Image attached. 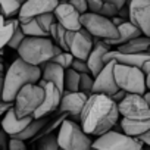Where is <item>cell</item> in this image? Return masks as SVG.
<instances>
[{
  "mask_svg": "<svg viewBox=\"0 0 150 150\" xmlns=\"http://www.w3.org/2000/svg\"><path fill=\"white\" fill-rule=\"evenodd\" d=\"M119 119L118 105L105 94H96L93 93L88 96L84 109L81 112L80 124L86 134L90 137H99L116 125Z\"/></svg>",
  "mask_w": 150,
  "mask_h": 150,
  "instance_id": "6da1fadb",
  "label": "cell"
},
{
  "mask_svg": "<svg viewBox=\"0 0 150 150\" xmlns=\"http://www.w3.org/2000/svg\"><path fill=\"white\" fill-rule=\"evenodd\" d=\"M41 78V68L30 65L22 59H15L3 77L2 100L13 102L18 91L27 84H37Z\"/></svg>",
  "mask_w": 150,
  "mask_h": 150,
  "instance_id": "7a4b0ae2",
  "label": "cell"
},
{
  "mask_svg": "<svg viewBox=\"0 0 150 150\" xmlns=\"http://www.w3.org/2000/svg\"><path fill=\"white\" fill-rule=\"evenodd\" d=\"M16 52L19 54V59H22L24 62L34 66H41L50 62L63 50L56 46L49 37H25Z\"/></svg>",
  "mask_w": 150,
  "mask_h": 150,
  "instance_id": "3957f363",
  "label": "cell"
},
{
  "mask_svg": "<svg viewBox=\"0 0 150 150\" xmlns=\"http://www.w3.org/2000/svg\"><path fill=\"white\" fill-rule=\"evenodd\" d=\"M59 149L62 150H91L93 138L86 134L78 122L63 119L56 134Z\"/></svg>",
  "mask_w": 150,
  "mask_h": 150,
  "instance_id": "277c9868",
  "label": "cell"
},
{
  "mask_svg": "<svg viewBox=\"0 0 150 150\" xmlns=\"http://www.w3.org/2000/svg\"><path fill=\"white\" fill-rule=\"evenodd\" d=\"M113 78L119 90H124L128 94H143L146 88V77L140 68L115 63Z\"/></svg>",
  "mask_w": 150,
  "mask_h": 150,
  "instance_id": "5b68a950",
  "label": "cell"
},
{
  "mask_svg": "<svg viewBox=\"0 0 150 150\" xmlns=\"http://www.w3.org/2000/svg\"><path fill=\"white\" fill-rule=\"evenodd\" d=\"M44 100V90L38 84H27L24 86L15 100H13V110L18 118L33 116L34 112L40 108Z\"/></svg>",
  "mask_w": 150,
  "mask_h": 150,
  "instance_id": "8992f818",
  "label": "cell"
},
{
  "mask_svg": "<svg viewBox=\"0 0 150 150\" xmlns=\"http://www.w3.org/2000/svg\"><path fill=\"white\" fill-rule=\"evenodd\" d=\"M81 27L93 37L102 41L115 40L118 37V28L112 22V19L105 18L99 13L87 12L81 15Z\"/></svg>",
  "mask_w": 150,
  "mask_h": 150,
  "instance_id": "52a82bcc",
  "label": "cell"
},
{
  "mask_svg": "<svg viewBox=\"0 0 150 150\" xmlns=\"http://www.w3.org/2000/svg\"><path fill=\"white\" fill-rule=\"evenodd\" d=\"M93 149L96 150H143V144L121 131L110 129L96 140H93Z\"/></svg>",
  "mask_w": 150,
  "mask_h": 150,
  "instance_id": "ba28073f",
  "label": "cell"
},
{
  "mask_svg": "<svg viewBox=\"0 0 150 150\" xmlns=\"http://www.w3.org/2000/svg\"><path fill=\"white\" fill-rule=\"evenodd\" d=\"M119 116L131 121L150 119V108L141 97V94H127L118 103Z\"/></svg>",
  "mask_w": 150,
  "mask_h": 150,
  "instance_id": "9c48e42d",
  "label": "cell"
},
{
  "mask_svg": "<svg viewBox=\"0 0 150 150\" xmlns=\"http://www.w3.org/2000/svg\"><path fill=\"white\" fill-rule=\"evenodd\" d=\"M94 44V38L84 30L66 31V49L74 56V59L87 60Z\"/></svg>",
  "mask_w": 150,
  "mask_h": 150,
  "instance_id": "30bf717a",
  "label": "cell"
},
{
  "mask_svg": "<svg viewBox=\"0 0 150 150\" xmlns=\"http://www.w3.org/2000/svg\"><path fill=\"white\" fill-rule=\"evenodd\" d=\"M128 21L150 37V0H128Z\"/></svg>",
  "mask_w": 150,
  "mask_h": 150,
  "instance_id": "8fae6325",
  "label": "cell"
},
{
  "mask_svg": "<svg viewBox=\"0 0 150 150\" xmlns=\"http://www.w3.org/2000/svg\"><path fill=\"white\" fill-rule=\"evenodd\" d=\"M87 99H88V96L81 91L62 93V99H60L57 110H59V113H65L68 119H71L74 122H80L81 112L84 109Z\"/></svg>",
  "mask_w": 150,
  "mask_h": 150,
  "instance_id": "7c38bea8",
  "label": "cell"
},
{
  "mask_svg": "<svg viewBox=\"0 0 150 150\" xmlns=\"http://www.w3.org/2000/svg\"><path fill=\"white\" fill-rule=\"evenodd\" d=\"M57 3H59L57 0H25L19 9L16 19L19 24L28 22L43 13L53 12L54 8L57 6Z\"/></svg>",
  "mask_w": 150,
  "mask_h": 150,
  "instance_id": "4fadbf2b",
  "label": "cell"
},
{
  "mask_svg": "<svg viewBox=\"0 0 150 150\" xmlns=\"http://www.w3.org/2000/svg\"><path fill=\"white\" fill-rule=\"evenodd\" d=\"M37 84L40 87H43V90H44V100L40 105V108L34 112L33 118H44V116H49L50 113H53L54 110H57L60 99H62V91L52 83H44L40 80Z\"/></svg>",
  "mask_w": 150,
  "mask_h": 150,
  "instance_id": "5bb4252c",
  "label": "cell"
},
{
  "mask_svg": "<svg viewBox=\"0 0 150 150\" xmlns=\"http://www.w3.org/2000/svg\"><path fill=\"white\" fill-rule=\"evenodd\" d=\"M115 60H110L108 62L103 69L94 77V83H93V93L96 94H105V96H112L115 94L119 88L115 83V78H113V66H115Z\"/></svg>",
  "mask_w": 150,
  "mask_h": 150,
  "instance_id": "9a60e30c",
  "label": "cell"
},
{
  "mask_svg": "<svg viewBox=\"0 0 150 150\" xmlns=\"http://www.w3.org/2000/svg\"><path fill=\"white\" fill-rule=\"evenodd\" d=\"M56 22L63 27L66 31H78L81 30V15L75 11L69 3L59 2L53 11Z\"/></svg>",
  "mask_w": 150,
  "mask_h": 150,
  "instance_id": "2e32d148",
  "label": "cell"
},
{
  "mask_svg": "<svg viewBox=\"0 0 150 150\" xmlns=\"http://www.w3.org/2000/svg\"><path fill=\"white\" fill-rule=\"evenodd\" d=\"M33 116H27V118H18L13 106L3 115V118L0 119V127H2V131H5L9 137H16L18 134H21L25 127L31 122Z\"/></svg>",
  "mask_w": 150,
  "mask_h": 150,
  "instance_id": "e0dca14e",
  "label": "cell"
},
{
  "mask_svg": "<svg viewBox=\"0 0 150 150\" xmlns=\"http://www.w3.org/2000/svg\"><path fill=\"white\" fill-rule=\"evenodd\" d=\"M109 50H110V46L109 44H106L102 40L94 38L93 49H91V52H90V54H88V57L86 60L87 62V66H88V71H90V74L93 75V77H96V75L103 69V66H105L103 57H105V54Z\"/></svg>",
  "mask_w": 150,
  "mask_h": 150,
  "instance_id": "ac0fdd59",
  "label": "cell"
},
{
  "mask_svg": "<svg viewBox=\"0 0 150 150\" xmlns=\"http://www.w3.org/2000/svg\"><path fill=\"white\" fill-rule=\"evenodd\" d=\"M41 68V81L54 84L63 93V78H65V69L54 62H47L40 66Z\"/></svg>",
  "mask_w": 150,
  "mask_h": 150,
  "instance_id": "d6986e66",
  "label": "cell"
},
{
  "mask_svg": "<svg viewBox=\"0 0 150 150\" xmlns=\"http://www.w3.org/2000/svg\"><path fill=\"white\" fill-rule=\"evenodd\" d=\"M116 28H118V37L115 40H106L105 41L110 47L112 46H116V47L118 46H122V44H125V43H128V41H131V40L140 37V35H143L141 31L135 25H132L128 19H125L124 22H121Z\"/></svg>",
  "mask_w": 150,
  "mask_h": 150,
  "instance_id": "ffe728a7",
  "label": "cell"
},
{
  "mask_svg": "<svg viewBox=\"0 0 150 150\" xmlns=\"http://www.w3.org/2000/svg\"><path fill=\"white\" fill-rule=\"evenodd\" d=\"M121 127V132L129 135V137H140L141 134H144L147 129H150V119L146 121H131V119H125L122 118L119 122Z\"/></svg>",
  "mask_w": 150,
  "mask_h": 150,
  "instance_id": "44dd1931",
  "label": "cell"
},
{
  "mask_svg": "<svg viewBox=\"0 0 150 150\" xmlns=\"http://www.w3.org/2000/svg\"><path fill=\"white\" fill-rule=\"evenodd\" d=\"M116 50L122 53H147L150 54V37L140 35L122 46H118Z\"/></svg>",
  "mask_w": 150,
  "mask_h": 150,
  "instance_id": "7402d4cb",
  "label": "cell"
},
{
  "mask_svg": "<svg viewBox=\"0 0 150 150\" xmlns=\"http://www.w3.org/2000/svg\"><path fill=\"white\" fill-rule=\"evenodd\" d=\"M49 121H50L49 116H44V118H33L31 122L25 127V129H24L21 134H18L15 138H19V140H22V141L30 140V138H35V137L38 135V132L44 128V125H46Z\"/></svg>",
  "mask_w": 150,
  "mask_h": 150,
  "instance_id": "603a6c76",
  "label": "cell"
},
{
  "mask_svg": "<svg viewBox=\"0 0 150 150\" xmlns=\"http://www.w3.org/2000/svg\"><path fill=\"white\" fill-rule=\"evenodd\" d=\"M18 24V19L13 18V19H5L2 15H0V53L2 50L8 46L12 34H13V30Z\"/></svg>",
  "mask_w": 150,
  "mask_h": 150,
  "instance_id": "cb8c5ba5",
  "label": "cell"
},
{
  "mask_svg": "<svg viewBox=\"0 0 150 150\" xmlns=\"http://www.w3.org/2000/svg\"><path fill=\"white\" fill-rule=\"evenodd\" d=\"M24 2L25 0H0V15L5 19H13L18 16Z\"/></svg>",
  "mask_w": 150,
  "mask_h": 150,
  "instance_id": "d4e9b609",
  "label": "cell"
},
{
  "mask_svg": "<svg viewBox=\"0 0 150 150\" xmlns=\"http://www.w3.org/2000/svg\"><path fill=\"white\" fill-rule=\"evenodd\" d=\"M80 91V74L72 68L65 69L63 78V93H75Z\"/></svg>",
  "mask_w": 150,
  "mask_h": 150,
  "instance_id": "484cf974",
  "label": "cell"
},
{
  "mask_svg": "<svg viewBox=\"0 0 150 150\" xmlns=\"http://www.w3.org/2000/svg\"><path fill=\"white\" fill-rule=\"evenodd\" d=\"M49 37H52L50 40L59 46L63 52H68L66 49V30L63 27H60L57 22H54L52 27H50V31H49Z\"/></svg>",
  "mask_w": 150,
  "mask_h": 150,
  "instance_id": "4316f807",
  "label": "cell"
},
{
  "mask_svg": "<svg viewBox=\"0 0 150 150\" xmlns=\"http://www.w3.org/2000/svg\"><path fill=\"white\" fill-rule=\"evenodd\" d=\"M19 27H21L22 33L25 34V37H47V35L43 33V30L38 27V24H37L35 19H31V21H28V22L19 24Z\"/></svg>",
  "mask_w": 150,
  "mask_h": 150,
  "instance_id": "83f0119b",
  "label": "cell"
},
{
  "mask_svg": "<svg viewBox=\"0 0 150 150\" xmlns=\"http://www.w3.org/2000/svg\"><path fill=\"white\" fill-rule=\"evenodd\" d=\"M37 150H59L57 144V137L56 134H47L40 137V141L37 144Z\"/></svg>",
  "mask_w": 150,
  "mask_h": 150,
  "instance_id": "f1b7e54d",
  "label": "cell"
},
{
  "mask_svg": "<svg viewBox=\"0 0 150 150\" xmlns=\"http://www.w3.org/2000/svg\"><path fill=\"white\" fill-rule=\"evenodd\" d=\"M35 21H37V24H38V27L43 30V33L49 37V31H50V27L56 22V19H54V15H53V12H49V13H43V15H40V16H37L35 18Z\"/></svg>",
  "mask_w": 150,
  "mask_h": 150,
  "instance_id": "f546056e",
  "label": "cell"
},
{
  "mask_svg": "<svg viewBox=\"0 0 150 150\" xmlns=\"http://www.w3.org/2000/svg\"><path fill=\"white\" fill-rule=\"evenodd\" d=\"M93 83H94V77L91 74H80V91L91 96L93 94Z\"/></svg>",
  "mask_w": 150,
  "mask_h": 150,
  "instance_id": "4dcf8cb0",
  "label": "cell"
},
{
  "mask_svg": "<svg viewBox=\"0 0 150 150\" xmlns=\"http://www.w3.org/2000/svg\"><path fill=\"white\" fill-rule=\"evenodd\" d=\"M52 62L57 63V65L62 66L63 69H69L71 65H72V62H74V56H72L69 52H60L59 54H56V56L52 59Z\"/></svg>",
  "mask_w": 150,
  "mask_h": 150,
  "instance_id": "1f68e13d",
  "label": "cell"
},
{
  "mask_svg": "<svg viewBox=\"0 0 150 150\" xmlns=\"http://www.w3.org/2000/svg\"><path fill=\"white\" fill-rule=\"evenodd\" d=\"M25 38V34L22 33V30H21V27H19V22L16 24V27H15V30H13V34H12V37H11V40H9V43H8V46L11 47V49H18L19 46H21V43H22V40Z\"/></svg>",
  "mask_w": 150,
  "mask_h": 150,
  "instance_id": "d6a6232c",
  "label": "cell"
},
{
  "mask_svg": "<svg viewBox=\"0 0 150 150\" xmlns=\"http://www.w3.org/2000/svg\"><path fill=\"white\" fill-rule=\"evenodd\" d=\"M99 15H102V16H105V18L112 19L113 16H116V15H118V9H116V6H113V5H110V3L103 2V6H102V9H100Z\"/></svg>",
  "mask_w": 150,
  "mask_h": 150,
  "instance_id": "836d02e7",
  "label": "cell"
},
{
  "mask_svg": "<svg viewBox=\"0 0 150 150\" xmlns=\"http://www.w3.org/2000/svg\"><path fill=\"white\" fill-rule=\"evenodd\" d=\"M75 11H77L80 15H84L88 12V8H87V2L86 0H69L68 2Z\"/></svg>",
  "mask_w": 150,
  "mask_h": 150,
  "instance_id": "e575fe53",
  "label": "cell"
},
{
  "mask_svg": "<svg viewBox=\"0 0 150 150\" xmlns=\"http://www.w3.org/2000/svg\"><path fill=\"white\" fill-rule=\"evenodd\" d=\"M8 150H27L25 141L15 138V137H11L8 140Z\"/></svg>",
  "mask_w": 150,
  "mask_h": 150,
  "instance_id": "d590c367",
  "label": "cell"
},
{
  "mask_svg": "<svg viewBox=\"0 0 150 150\" xmlns=\"http://www.w3.org/2000/svg\"><path fill=\"white\" fill-rule=\"evenodd\" d=\"M71 68L74 71H77L78 74H90L88 71V66H87V62L86 60H80V59H74Z\"/></svg>",
  "mask_w": 150,
  "mask_h": 150,
  "instance_id": "8d00e7d4",
  "label": "cell"
},
{
  "mask_svg": "<svg viewBox=\"0 0 150 150\" xmlns=\"http://www.w3.org/2000/svg\"><path fill=\"white\" fill-rule=\"evenodd\" d=\"M86 2H87L88 12H93V13H99L103 6V0H86Z\"/></svg>",
  "mask_w": 150,
  "mask_h": 150,
  "instance_id": "74e56055",
  "label": "cell"
},
{
  "mask_svg": "<svg viewBox=\"0 0 150 150\" xmlns=\"http://www.w3.org/2000/svg\"><path fill=\"white\" fill-rule=\"evenodd\" d=\"M141 71H143L144 77H146V88L149 90V88H150V60H147V62L143 65Z\"/></svg>",
  "mask_w": 150,
  "mask_h": 150,
  "instance_id": "f35d334b",
  "label": "cell"
},
{
  "mask_svg": "<svg viewBox=\"0 0 150 150\" xmlns=\"http://www.w3.org/2000/svg\"><path fill=\"white\" fill-rule=\"evenodd\" d=\"M13 106V102H5V100H0V119L3 118V115Z\"/></svg>",
  "mask_w": 150,
  "mask_h": 150,
  "instance_id": "ab89813d",
  "label": "cell"
},
{
  "mask_svg": "<svg viewBox=\"0 0 150 150\" xmlns=\"http://www.w3.org/2000/svg\"><path fill=\"white\" fill-rule=\"evenodd\" d=\"M137 140L143 144V146H147L150 147V129H147L144 134H141L140 137H137Z\"/></svg>",
  "mask_w": 150,
  "mask_h": 150,
  "instance_id": "60d3db41",
  "label": "cell"
},
{
  "mask_svg": "<svg viewBox=\"0 0 150 150\" xmlns=\"http://www.w3.org/2000/svg\"><path fill=\"white\" fill-rule=\"evenodd\" d=\"M103 2H106V3H110V5L116 6V9L119 11V9H122L124 6H127L128 0H103Z\"/></svg>",
  "mask_w": 150,
  "mask_h": 150,
  "instance_id": "b9f144b4",
  "label": "cell"
},
{
  "mask_svg": "<svg viewBox=\"0 0 150 150\" xmlns=\"http://www.w3.org/2000/svg\"><path fill=\"white\" fill-rule=\"evenodd\" d=\"M127 94H128V93H125L124 90H118L115 94H112V96H110V99H112V100H113V102L118 105V103H119V102H121V100H122V99L127 96Z\"/></svg>",
  "mask_w": 150,
  "mask_h": 150,
  "instance_id": "7bdbcfd3",
  "label": "cell"
},
{
  "mask_svg": "<svg viewBox=\"0 0 150 150\" xmlns=\"http://www.w3.org/2000/svg\"><path fill=\"white\" fill-rule=\"evenodd\" d=\"M6 135H8V134H6L5 131H0V150H8V149L3 147L5 144H8V140H9V138H5Z\"/></svg>",
  "mask_w": 150,
  "mask_h": 150,
  "instance_id": "ee69618b",
  "label": "cell"
},
{
  "mask_svg": "<svg viewBox=\"0 0 150 150\" xmlns=\"http://www.w3.org/2000/svg\"><path fill=\"white\" fill-rule=\"evenodd\" d=\"M141 97L144 99V102L149 105V108H150V90H146L143 94H141Z\"/></svg>",
  "mask_w": 150,
  "mask_h": 150,
  "instance_id": "f6af8a7d",
  "label": "cell"
},
{
  "mask_svg": "<svg viewBox=\"0 0 150 150\" xmlns=\"http://www.w3.org/2000/svg\"><path fill=\"white\" fill-rule=\"evenodd\" d=\"M3 77H5V75H3V71H0V83L3 81Z\"/></svg>",
  "mask_w": 150,
  "mask_h": 150,
  "instance_id": "bcb514c9",
  "label": "cell"
},
{
  "mask_svg": "<svg viewBox=\"0 0 150 150\" xmlns=\"http://www.w3.org/2000/svg\"><path fill=\"white\" fill-rule=\"evenodd\" d=\"M143 150H150V147H147V146H143Z\"/></svg>",
  "mask_w": 150,
  "mask_h": 150,
  "instance_id": "7dc6e473",
  "label": "cell"
},
{
  "mask_svg": "<svg viewBox=\"0 0 150 150\" xmlns=\"http://www.w3.org/2000/svg\"><path fill=\"white\" fill-rule=\"evenodd\" d=\"M57 2H65V3H68V2H69V0H57Z\"/></svg>",
  "mask_w": 150,
  "mask_h": 150,
  "instance_id": "c3c4849f",
  "label": "cell"
},
{
  "mask_svg": "<svg viewBox=\"0 0 150 150\" xmlns=\"http://www.w3.org/2000/svg\"><path fill=\"white\" fill-rule=\"evenodd\" d=\"M91 150H96V149H93V147H91Z\"/></svg>",
  "mask_w": 150,
  "mask_h": 150,
  "instance_id": "681fc988",
  "label": "cell"
},
{
  "mask_svg": "<svg viewBox=\"0 0 150 150\" xmlns=\"http://www.w3.org/2000/svg\"><path fill=\"white\" fill-rule=\"evenodd\" d=\"M59 150H62V149H59Z\"/></svg>",
  "mask_w": 150,
  "mask_h": 150,
  "instance_id": "f907efd6",
  "label": "cell"
},
{
  "mask_svg": "<svg viewBox=\"0 0 150 150\" xmlns=\"http://www.w3.org/2000/svg\"><path fill=\"white\" fill-rule=\"evenodd\" d=\"M149 90H150V88H149Z\"/></svg>",
  "mask_w": 150,
  "mask_h": 150,
  "instance_id": "816d5d0a",
  "label": "cell"
}]
</instances>
